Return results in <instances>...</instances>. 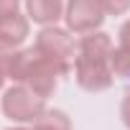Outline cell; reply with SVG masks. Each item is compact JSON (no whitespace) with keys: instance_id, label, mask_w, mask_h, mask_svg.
Segmentation results:
<instances>
[{"instance_id":"obj_8","label":"cell","mask_w":130,"mask_h":130,"mask_svg":"<svg viewBox=\"0 0 130 130\" xmlns=\"http://www.w3.org/2000/svg\"><path fill=\"white\" fill-rule=\"evenodd\" d=\"M33 130H72V120L61 110H43V115L33 122Z\"/></svg>"},{"instance_id":"obj_7","label":"cell","mask_w":130,"mask_h":130,"mask_svg":"<svg viewBox=\"0 0 130 130\" xmlns=\"http://www.w3.org/2000/svg\"><path fill=\"white\" fill-rule=\"evenodd\" d=\"M26 13L33 23L56 26V21L64 15V3L61 0H26Z\"/></svg>"},{"instance_id":"obj_9","label":"cell","mask_w":130,"mask_h":130,"mask_svg":"<svg viewBox=\"0 0 130 130\" xmlns=\"http://www.w3.org/2000/svg\"><path fill=\"white\" fill-rule=\"evenodd\" d=\"M110 69H112L115 77L130 82V48H125V46L112 48V54H110Z\"/></svg>"},{"instance_id":"obj_12","label":"cell","mask_w":130,"mask_h":130,"mask_svg":"<svg viewBox=\"0 0 130 130\" xmlns=\"http://www.w3.org/2000/svg\"><path fill=\"white\" fill-rule=\"evenodd\" d=\"M120 117H122V122H125V127L130 130V94L122 100V105H120Z\"/></svg>"},{"instance_id":"obj_2","label":"cell","mask_w":130,"mask_h":130,"mask_svg":"<svg viewBox=\"0 0 130 130\" xmlns=\"http://www.w3.org/2000/svg\"><path fill=\"white\" fill-rule=\"evenodd\" d=\"M59 77H61V72L54 67L48 59H43L36 51V46L26 48V51H15V56L10 61V69H8V79L31 87L43 100L54 94Z\"/></svg>"},{"instance_id":"obj_1","label":"cell","mask_w":130,"mask_h":130,"mask_svg":"<svg viewBox=\"0 0 130 130\" xmlns=\"http://www.w3.org/2000/svg\"><path fill=\"white\" fill-rule=\"evenodd\" d=\"M112 38L102 31L84 33L77 43V59H74V77L77 84L87 92H102L110 89L115 82V74L110 69V54H112Z\"/></svg>"},{"instance_id":"obj_4","label":"cell","mask_w":130,"mask_h":130,"mask_svg":"<svg viewBox=\"0 0 130 130\" xmlns=\"http://www.w3.org/2000/svg\"><path fill=\"white\" fill-rule=\"evenodd\" d=\"M3 115L8 117V120H13V122H21V125H26V122H36L41 115H43V110H46V100L43 97H38L31 87H26V84H15V87H10V89H5V94H3Z\"/></svg>"},{"instance_id":"obj_5","label":"cell","mask_w":130,"mask_h":130,"mask_svg":"<svg viewBox=\"0 0 130 130\" xmlns=\"http://www.w3.org/2000/svg\"><path fill=\"white\" fill-rule=\"evenodd\" d=\"M64 18H67V28L84 36L92 33L102 26L105 10L100 5V0H69L64 8Z\"/></svg>"},{"instance_id":"obj_6","label":"cell","mask_w":130,"mask_h":130,"mask_svg":"<svg viewBox=\"0 0 130 130\" xmlns=\"http://www.w3.org/2000/svg\"><path fill=\"white\" fill-rule=\"evenodd\" d=\"M28 38V18L21 13H10L0 18V46H21Z\"/></svg>"},{"instance_id":"obj_11","label":"cell","mask_w":130,"mask_h":130,"mask_svg":"<svg viewBox=\"0 0 130 130\" xmlns=\"http://www.w3.org/2000/svg\"><path fill=\"white\" fill-rule=\"evenodd\" d=\"M18 5H21V0H0V18L18 13Z\"/></svg>"},{"instance_id":"obj_3","label":"cell","mask_w":130,"mask_h":130,"mask_svg":"<svg viewBox=\"0 0 130 130\" xmlns=\"http://www.w3.org/2000/svg\"><path fill=\"white\" fill-rule=\"evenodd\" d=\"M74 38L69 36V31L64 28H56V26H43V31L38 33L36 38V51L48 59L54 67L61 72V74H69L74 69Z\"/></svg>"},{"instance_id":"obj_15","label":"cell","mask_w":130,"mask_h":130,"mask_svg":"<svg viewBox=\"0 0 130 130\" xmlns=\"http://www.w3.org/2000/svg\"><path fill=\"white\" fill-rule=\"evenodd\" d=\"M8 130H28V127H8Z\"/></svg>"},{"instance_id":"obj_13","label":"cell","mask_w":130,"mask_h":130,"mask_svg":"<svg viewBox=\"0 0 130 130\" xmlns=\"http://www.w3.org/2000/svg\"><path fill=\"white\" fill-rule=\"evenodd\" d=\"M120 46L130 48V21H125L122 28H120Z\"/></svg>"},{"instance_id":"obj_14","label":"cell","mask_w":130,"mask_h":130,"mask_svg":"<svg viewBox=\"0 0 130 130\" xmlns=\"http://www.w3.org/2000/svg\"><path fill=\"white\" fill-rule=\"evenodd\" d=\"M5 79H8V77H5V72L0 69V89H3V84H5Z\"/></svg>"},{"instance_id":"obj_10","label":"cell","mask_w":130,"mask_h":130,"mask_svg":"<svg viewBox=\"0 0 130 130\" xmlns=\"http://www.w3.org/2000/svg\"><path fill=\"white\" fill-rule=\"evenodd\" d=\"M105 15H122L130 10V0H100Z\"/></svg>"}]
</instances>
